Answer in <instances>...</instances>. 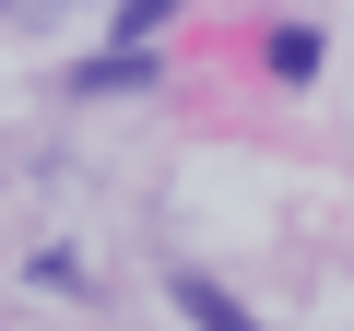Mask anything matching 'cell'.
<instances>
[{
	"mask_svg": "<svg viewBox=\"0 0 354 331\" xmlns=\"http://www.w3.org/2000/svg\"><path fill=\"white\" fill-rule=\"evenodd\" d=\"M177 307H189L201 331H248V307H236L225 284H201V272H177Z\"/></svg>",
	"mask_w": 354,
	"mask_h": 331,
	"instance_id": "cell-1",
	"label": "cell"
},
{
	"mask_svg": "<svg viewBox=\"0 0 354 331\" xmlns=\"http://www.w3.org/2000/svg\"><path fill=\"white\" fill-rule=\"evenodd\" d=\"M272 83H319V24H272Z\"/></svg>",
	"mask_w": 354,
	"mask_h": 331,
	"instance_id": "cell-2",
	"label": "cell"
},
{
	"mask_svg": "<svg viewBox=\"0 0 354 331\" xmlns=\"http://www.w3.org/2000/svg\"><path fill=\"white\" fill-rule=\"evenodd\" d=\"M165 12H177V0H118V36H153Z\"/></svg>",
	"mask_w": 354,
	"mask_h": 331,
	"instance_id": "cell-3",
	"label": "cell"
}]
</instances>
